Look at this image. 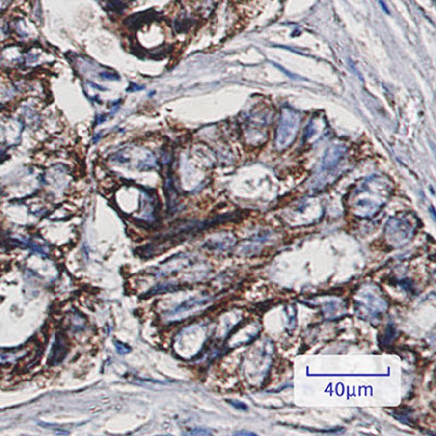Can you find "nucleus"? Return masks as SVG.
Segmentation results:
<instances>
[{"mask_svg":"<svg viewBox=\"0 0 436 436\" xmlns=\"http://www.w3.org/2000/svg\"><path fill=\"white\" fill-rule=\"evenodd\" d=\"M390 189L387 183L381 178H372L365 180L351 197L353 207L365 215L373 214L385 202V196Z\"/></svg>","mask_w":436,"mask_h":436,"instance_id":"nucleus-1","label":"nucleus"},{"mask_svg":"<svg viewBox=\"0 0 436 436\" xmlns=\"http://www.w3.org/2000/svg\"><path fill=\"white\" fill-rule=\"evenodd\" d=\"M299 115L291 109H284L281 112L280 121L277 130L276 144L279 148L289 146L295 140L299 128Z\"/></svg>","mask_w":436,"mask_h":436,"instance_id":"nucleus-2","label":"nucleus"},{"mask_svg":"<svg viewBox=\"0 0 436 436\" xmlns=\"http://www.w3.org/2000/svg\"><path fill=\"white\" fill-rule=\"evenodd\" d=\"M344 157V151L341 147H335L333 150H330L326 153V156L324 157V161L322 163V168L320 169V173H323V177H321L320 180L325 181L326 179H329L330 173L336 172L335 170L338 167L340 161Z\"/></svg>","mask_w":436,"mask_h":436,"instance_id":"nucleus-3","label":"nucleus"},{"mask_svg":"<svg viewBox=\"0 0 436 436\" xmlns=\"http://www.w3.org/2000/svg\"><path fill=\"white\" fill-rule=\"evenodd\" d=\"M207 302H209L207 299H193L190 301H187L185 303H182L180 306H178L177 309L171 311L170 316L183 315V313H188V312L194 311L196 309H199L200 306L205 305Z\"/></svg>","mask_w":436,"mask_h":436,"instance_id":"nucleus-4","label":"nucleus"},{"mask_svg":"<svg viewBox=\"0 0 436 436\" xmlns=\"http://www.w3.org/2000/svg\"><path fill=\"white\" fill-rule=\"evenodd\" d=\"M228 403H229L230 405L234 406V407H235L236 409H239V410H242V411H246V410H247V406L245 405L244 403H241V401L228 400Z\"/></svg>","mask_w":436,"mask_h":436,"instance_id":"nucleus-5","label":"nucleus"},{"mask_svg":"<svg viewBox=\"0 0 436 436\" xmlns=\"http://www.w3.org/2000/svg\"><path fill=\"white\" fill-rule=\"evenodd\" d=\"M12 1L13 0H0V12L7 10L10 7V4L12 3Z\"/></svg>","mask_w":436,"mask_h":436,"instance_id":"nucleus-6","label":"nucleus"},{"mask_svg":"<svg viewBox=\"0 0 436 436\" xmlns=\"http://www.w3.org/2000/svg\"><path fill=\"white\" fill-rule=\"evenodd\" d=\"M212 432L209 430H193V431H190V432H188V434H190V435H209Z\"/></svg>","mask_w":436,"mask_h":436,"instance_id":"nucleus-7","label":"nucleus"},{"mask_svg":"<svg viewBox=\"0 0 436 436\" xmlns=\"http://www.w3.org/2000/svg\"><path fill=\"white\" fill-rule=\"evenodd\" d=\"M116 346L118 347V351H119V354H127V353H129V348L127 346H123L122 344H120V343H116Z\"/></svg>","mask_w":436,"mask_h":436,"instance_id":"nucleus-8","label":"nucleus"},{"mask_svg":"<svg viewBox=\"0 0 436 436\" xmlns=\"http://www.w3.org/2000/svg\"><path fill=\"white\" fill-rule=\"evenodd\" d=\"M235 434L236 435H255L254 433H251V432H237Z\"/></svg>","mask_w":436,"mask_h":436,"instance_id":"nucleus-9","label":"nucleus"}]
</instances>
